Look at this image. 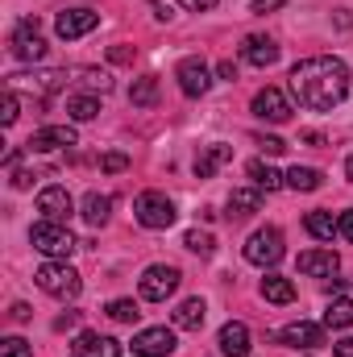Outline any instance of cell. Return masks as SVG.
Instances as JSON below:
<instances>
[{
    "label": "cell",
    "instance_id": "836d02e7",
    "mask_svg": "<svg viewBox=\"0 0 353 357\" xmlns=\"http://www.w3.org/2000/svg\"><path fill=\"white\" fill-rule=\"evenodd\" d=\"M0 357H33V345L21 337H4L0 341Z\"/></svg>",
    "mask_w": 353,
    "mask_h": 357
},
{
    "label": "cell",
    "instance_id": "d6986e66",
    "mask_svg": "<svg viewBox=\"0 0 353 357\" xmlns=\"http://www.w3.org/2000/svg\"><path fill=\"white\" fill-rule=\"evenodd\" d=\"M229 158H233V146H220V142H216V146H204V150L195 154V178H212Z\"/></svg>",
    "mask_w": 353,
    "mask_h": 357
},
{
    "label": "cell",
    "instance_id": "d590c367",
    "mask_svg": "<svg viewBox=\"0 0 353 357\" xmlns=\"http://www.w3.org/2000/svg\"><path fill=\"white\" fill-rule=\"evenodd\" d=\"M100 171H104V175H121V171H129V158L112 150V154H104V158H100Z\"/></svg>",
    "mask_w": 353,
    "mask_h": 357
},
{
    "label": "cell",
    "instance_id": "2e32d148",
    "mask_svg": "<svg viewBox=\"0 0 353 357\" xmlns=\"http://www.w3.org/2000/svg\"><path fill=\"white\" fill-rule=\"evenodd\" d=\"M337 266H341V258L333 250H303L299 254V274H308V278H333Z\"/></svg>",
    "mask_w": 353,
    "mask_h": 357
},
{
    "label": "cell",
    "instance_id": "ab89813d",
    "mask_svg": "<svg viewBox=\"0 0 353 357\" xmlns=\"http://www.w3.org/2000/svg\"><path fill=\"white\" fill-rule=\"evenodd\" d=\"M75 324H80V312H63V316L54 320V328H59V333H67V328H75Z\"/></svg>",
    "mask_w": 353,
    "mask_h": 357
},
{
    "label": "cell",
    "instance_id": "5b68a950",
    "mask_svg": "<svg viewBox=\"0 0 353 357\" xmlns=\"http://www.w3.org/2000/svg\"><path fill=\"white\" fill-rule=\"evenodd\" d=\"M283 233L278 229H258L250 241H246V262H254V266H278L283 262Z\"/></svg>",
    "mask_w": 353,
    "mask_h": 357
},
{
    "label": "cell",
    "instance_id": "52a82bcc",
    "mask_svg": "<svg viewBox=\"0 0 353 357\" xmlns=\"http://www.w3.org/2000/svg\"><path fill=\"white\" fill-rule=\"evenodd\" d=\"M13 54L21 63H42L46 59V38L38 33V17H25L17 29H13Z\"/></svg>",
    "mask_w": 353,
    "mask_h": 357
},
{
    "label": "cell",
    "instance_id": "d6a6232c",
    "mask_svg": "<svg viewBox=\"0 0 353 357\" xmlns=\"http://www.w3.org/2000/svg\"><path fill=\"white\" fill-rule=\"evenodd\" d=\"M108 316H112L117 324H133L142 312H137V303H133V299H112V303H108Z\"/></svg>",
    "mask_w": 353,
    "mask_h": 357
},
{
    "label": "cell",
    "instance_id": "bcb514c9",
    "mask_svg": "<svg viewBox=\"0 0 353 357\" xmlns=\"http://www.w3.org/2000/svg\"><path fill=\"white\" fill-rule=\"evenodd\" d=\"M303 142H308V146H324V137H320L316 129H308V133H303Z\"/></svg>",
    "mask_w": 353,
    "mask_h": 357
},
{
    "label": "cell",
    "instance_id": "30bf717a",
    "mask_svg": "<svg viewBox=\"0 0 353 357\" xmlns=\"http://www.w3.org/2000/svg\"><path fill=\"white\" fill-rule=\"evenodd\" d=\"M25 146H29L33 154H50V150H71V146H80V137H75L71 125H46V129H38Z\"/></svg>",
    "mask_w": 353,
    "mask_h": 357
},
{
    "label": "cell",
    "instance_id": "7bdbcfd3",
    "mask_svg": "<svg viewBox=\"0 0 353 357\" xmlns=\"http://www.w3.org/2000/svg\"><path fill=\"white\" fill-rule=\"evenodd\" d=\"M216 75H220V79H229V84H233V79H237V67H233V59H225V63H220V67H216Z\"/></svg>",
    "mask_w": 353,
    "mask_h": 357
},
{
    "label": "cell",
    "instance_id": "b9f144b4",
    "mask_svg": "<svg viewBox=\"0 0 353 357\" xmlns=\"http://www.w3.org/2000/svg\"><path fill=\"white\" fill-rule=\"evenodd\" d=\"M283 4H287V0H254L250 8H254V13L262 17V13H274V8H283Z\"/></svg>",
    "mask_w": 353,
    "mask_h": 357
},
{
    "label": "cell",
    "instance_id": "83f0119b",
    "mask_svg": "<svg viewBox=\"0 0 353 357\" xmlns=\"http://www.w3.org/2000/svg\"><path fill=\"white\" fill-rule=\"evenodd\" d=\"M108 212H112V199H108V195L91 191L88 199H84V220H88L91 229H100V225L108 220Z\"/></svg>",
    "mask_w": 353,
    "mask_h": 357
},
{
    "label": "cell",
    "instance_id": "277c9868",
    "mask_svg": "<svg viewBox=\"0 0 353 357\" xmlns=\"http://www.w3.org/2000/svg\"><path fill=\"white\" fill-rule=\"evenodd\" d=\"M133 216H137L142 229H171L179 212L163 191H142V195L133 199Z\"/></svg>",
    "mask_w": 353,
    "mask_h": 357
},
{
    "label": "cell",
    "instance_id": "9a60e30c",
    "mask_svg": "<svg viewBox=\"0 0 353 357\" xmlns=\"http://www.w3.org/2000/svg\"><path fill=\"white\" fill-rule=\"evenodd\" d=\"M241 59H246L250 67H274V63H278V46H274V38H266V33H250V38L241 42Z\"/></svg>",
    "mask_w": 353,
    "mask_h": 357
},
{
    "label": "cell",
    "instance_id": "8992f818",
    "mask_svg": "<svg viewBox=\"0 0 353 357\" xmlns=\"http://www.w3.org/2000/svg\"><path fill=\"white\" fill-rule=\"evenodd\" d=\"M179 278H183V274H179L175 266H150L142 274V282H137V287H142V299H146V303H167L179 291Z\"/></svg>",
    "mask_w": 353,
    "mask_h": 357
},
{
    "label": "cell",
    "instance_id": "d4e9b609",
    "mask_svg": "<svg viewBox=\"0 0 353 357\" xmlns=\"http://www.w3.org/2000/svg\"><path fill=\"white\" fill-rule=\"evenodd\" d=\"M17 84H29V88L38 91H59L67 88V71H42V75H13V88Z\"/></svg>",
    "mask_w": 353,
    "mask_h": 357
},
{
    "label": "cell",
    "instance_id": "6da1fadb",
    "mask_svg": "<svg viewBox=\"0 0 353 357\" xmlns=\"http://www.w3.org/2000/svg\"><path fill=\"white\" fill-rule=\"evenodd\" d=\"M291 96L299 100V108L333 112L350 96V67L333 54H312L291 67Z\"/></svg>",
    "mask_w": 353,
    "mask_h": 357
},
{
    "label": "cell",
    "instance_id": "4fadbf2b",
    "mask_svg": "<svg viewBox=\"0 0 353 357\" xmlns=\"http://www.w3.org/2000/svg\"><path fill=\"white\" fill-rule=\"evenodd\" d=\"M179 88H183V96H191V100H200L204 91L212 88V75H208V67H204V59H183L175 71Z\"/></svg>",
    "mask_w": 353,
    "mask_h": 357
},
{
    "label": "cell",
    "instance_id": "3957f363",
    "mask_svg": "<svg viewBox=\"0 0 353 357\" xmlns=\"http://www.w3.org/2000/svg\"><path fill=\"white\" fill-rule=\"evenodd\" d=\"M33 282H38L46 295H54V299H75V295L84 291V278L67 266V262H46V266H38Z\"/></svg>",
    "mask_w": 353,
    "mask_h": 357
},
{
    "label": "cell",
    "instance_id": "4dcf8cb0",
    "mask_svg": "<svg viewBox=\"0 0 353 357\" xmlns=\"http://www.w3.org/2000/svg\"><path fill=\"white\" fill-rule=\"evenodd\" d=\"M353 324V299H333L324 312V328H350Z\"/></svg>",
    "mask_w": 353,
    "mask_h": 357
},
{
    "label": "cell",
    "instance_id": "f546056e",
    "mask_svg": "<svg viewBox=\"0 0 353 357\" xmlns=\"http://www.w3.org/2000/svg\"><path fill=\"white\" fill-rule=\"evenodd\" d=\"M96 112H100V100H96L91 91L67 100V116H71V121H96Z\"/></svg>",
    "mask_w": 353,
    "mask_h": 357
},
{
    "label": "cell",
    "instance_id": "44dd1931",
    "mask_svg": "<svg viewBox=\"0 0 353 357\" xmlns=\"http://www.w3.org/2000/svg\"><path fill=\"white\" fill-rule=\"evenodd\" d=\"M204 316H208V307H204V299L195 295V299H183L175 307V328L183 333H200L204 328Z\"/></svg>",
    "mask_w": 353,
    "mask_h": 357
},
{
    "label": "cell",
    "instance_id": "5bb4252c",
    "mask_svg": "<svg viewBox=\"0 0 353 357\" xmlns=\"http://www.w3.org/2000/svg\"><path fill=\"white\" fill-rule=\"evenodd\" d=\"M278 341L291 345V349H320V345H324V324L295 320V324H287V328L278 333Z\"/></svg>",
    "mask_w": 353,
    "mask_h": 357
},
{
    "label": "cell",
    "instance_id": "7a4b0ae2",
    "mask_svg": "<svg viewBox=\"0 0 353 357\" xmlns=\"http://www.w3.org/2000/svg\"><path fill=\"white\" fill-rule=\"evenodd\" d=\"M29 245L38 250V254H46V258H67L80 241L71 237V229L67 225H59V220H38L33 229H29Z\"/></svg>",
    "mask_w": 353,
    "mask_h": 357
},
{
    "label": "cell",
    "instance_id": "cb8c5ba5",
    "mask_svg": "<svg viewBox=\"0 0 353 357\" xmlns=\"http://www.w3.org/2000/svg\"><path fill=\"white\" fill-rule=\"evenodd\" d=\"M283 178H287L291 191H320V183H324V175L316 167H291Z\"/></svg>",
    "mask_w": 353,
    "mask_h": 357
},
{
    "label": "cell",
    "instance_id": "f1b7e54d",
    "mask_svg": "<svg viewBox=\"0 0 353 357\" xmlns=\"http://www.w3.org/2000/svg\"><path fill=\"white\" fill-rule=\"evenodd\" d=\"M71 75H75L88 91H100V96H104V91H112V75H108V71H100V67H75Z\"/></svg>",
    "mask_w": 353,
    "mask_h": 357
},
{
    "label": "cell",
    "instance_id": "ac0fdd59",
    "mask_svg": "<svg viewBox=\"0 0 353 357\" xmlns=\"http://www.w3.org/2000/svg\"><path fill=\"white\" fill-rule=\"evenodd\" d=\"M71 349H75V357H121V341L100 337V333H80Z\"/></svg>",
    "mask_w": 353,
    "mask_h": 357
},
{
    "label": "cell",
    "instance_id": "484cf974",
    "mask_svg": "<svg viewBox=\"0 0 353 357\" xmlns=\"http://www.w3.org/2000/svg\"><path fill=\"white\" fill-rule=\"evenodd\" d=\"M303 229H308L316 241H333L337 220H333V212H308V216H303Z\"/></svg>",
    "mask_w": 353,
    "mask_h": 357
},
{
    "label": "cell",
    "instance_id": "ba28073f",
    "mask_svg": "<svg viewBox=\"0 0 353 357\" xmlns=\"http://www.w3.org/2000/svg\"><path fill=\"white\" fill-rule=\"evenodd\" d=\"M38 212H42L46 220H59V225H67V220H71V212H75V204H71V191H67V187H59V183L42 187V191H38Z\"/></svg>",
    "mask_w": 353,
    "mask_h": 357
},
{
    "label": "cell",
    "instance_id": "ee69618b",
    "mask_svg": "<svg viewBox=\"0 0 353 357\" xmlns=\"http://www.w3.org/2000/svg\"><path fill=\"white\" fill-rule=\"evenodd\" d=\"M8 316H13L17 324H25V320H29L33 312H29V303H13V312H8Z\"/></svg>",
    "mask_w": 353,
    "mask_h": 357
},
{
    "label": "cell",
    "instance_id": "8d00e7d4",
    "mask_svg": "<svg viewBox=\"0 0 353 357\" xmlns=\"http://www.w3.org/2000/svg\"><path fill=\"white\" fill-rule=\"evenodd\" d=\"M258 146H262V154H270V158L287 154V142H283V137H274V133H258Z\"/></svg>",
    "mask_w": 353,
    "mask_h": 357
},
{
    "label": "cell",
    "instance_id": "f6af8a7d",
    "mask_svg": "<svg viewBox=\"0 0 353 357\" xmlns=\"http://www.w3.org/2000/svg\"><path fill=\"white\" fill-rule=\"evenodd\" d=\"M333 354H337V357H353V337L337 341V345H333Z\"/></svg>",
    "mask_w": 353,
    "mask_h": 357
},
{
    "label": "cell",
    "instance_id": "e575fe53",
    "mask_svg": "<svg viewBox=\"0 0 353 357\" xmlns=\"http://www.w3.org/2000/svg\"><path fill=\"white\" fill-rule=\"evenodd\" d=\"M17 116H21V96L8 91V96H4V108H0V121H4V125H17Z\"/></svg>",
    "mask_w": 353,
    "mask_h": 357
},
{
    "label": "cell",
    "instance_id": "60d3db41",
    "mask_svg": "<svg viewBox=\"0 0 353 357\" xmlns=\"http://www.w3.org/2000/svg\"><path fill=\"white\" fill-rule=\"evenodd\" d=\"M183 8H191V13H208V8H216L220 0H179Z\"/></svg>",
    "mask_w": 353,
    "mask_h": 357
},
{
    "label": "cell",
    "instance_id": "8fae6325",
    "mask_svg": "<svg viewBox=\"0 0 353 357\" xmlns=\"http://www.w3.org/2000/svg\"><path fill=\"white\" fill-rule=\"evenodd\" d=\"M133 354L137 357H171L175 354V333L171 328H142L137 337H133Z\"/></svg>",
    "mask_w": 353,
    "mask_h": 357
},
{
    "label": "cell",
    "instance_id": "7c38bea8",
    "mask_svg": "<svg viewBox=\"0 0 353 357\" xmlns=\"http://www.w3.org/2000/svg\"><path fill=\"white\" fill-rule=\"evenodd\" d=\"M254 116L270 121V125H283V121H291V100L278 88H262L254 96Z\"/></svg>",
    "mask_w": 353,
    "mask_h": 357
},
{
    "label": "cell",
    "instance_id": "4316f807",
    "mask_svg": "<svg viewBox=\"0 0 353 357\" xmlns=\"http://www.w3.org/2000/svg\"><path fill=\"white\" fill-rule=\"evenodd\" d=\"M129 104H133V108H150V104H158V79H154V75H142V79L129 88Z\"/></svg>",
    "mask_w": 353,
    "mask_h": 357
},
{
    "label": "cell",
    "instance_id": "7dc6e473",
    "mask_svg": "<svg viewBox=\"0 0 353 357\" xmlns=\"http://www.w3.org/2000/svg\"><path fill=\"white\" fill-rule=\"evenodd\" d=\"M345 175L353 178V154H350V158H345Z\"/></svg>",
    "mask_w": 353,
    "mask_h": 357
},
{
    "label": "cell",
    "instance_id": "e0dca14e",
    "mask_svg": "<svg viewBox=\"0 0 353 357\" xmlns=\"http://www.w3.org/2000/svg\"><path fill=\"white\" fill-rule=\"evenodd\" d=\"M216 345H220L225 357H250V328H246L241 320H229V324L220 328Z\"/></svg>",
    "mask_w": 353,
    "mask_h": 357
},
{
    "label": "cell",
    "instance_id": "ffe728a7",
    "mask_svg": "<svg viewBox=\"0 0 353 357\" xmlns=\"http://www.w3.org/2000/svg\"><path fill=\"white\" fill-rule=\"evenodd\" d=\"M262 208V191L258 187H237L229 195V220H250Z\"/></svg>",
    "mask_w": 353,
    "mask_h": 357
},
{
    "label": "cell",
    "instance_id": "7402d4cb",
    "mask_svg": "<svg viewBox=\"0 0 353 357\" xmlns=\"http://www.w3.org/2000/svg\"><path fill=\"white\" fill-rule=\"evenodd\" d=\"M262 299L266 303H291L295 299V282L283 274H266L262 278Z\"/></svg>",
    "mask_w": 353,
    "mask_h": 357
},
{
    "label": "cell",
    "instance_id": "603a6c76",
    "mask_svg": "<svg viewBox=\"0 0 353 357\" xmlns=\"http://www.w3.org/2000/svg\"><path fill=\"white\" fill-rule=\"evenodd\" d=\"M246 171H250V178H254V187H258V191H278V187L287 183V178L278 175V171H274L270 162H262V158H254V162H250Z\"/></svg>",
    "mask_w": 353,
    "mask_h": 357
},
{
    "label": "cell",
    "instance_id": "f35d334b",
    "mask_svg": "<svg viewBox=\"0 0 353 357\" xmlns=\"http://www.w3.org/2000/svg\"><path fill=\"white\" fill-rule=\"evenodd\" d=\"M108 59L112 63H133V50L129 46H108Z\"/></svg>",
    "mask_w": 353,
    "mask_h": 357
},
{
    "label": "cell",
    "instance_id": "1f68e13d",
    "mask_svg": "<svg viewBox=\"0 0 353 357\" xmlns=\"http://www.w3.org/2000/svg\"><path fill=\"white\" fill-rule=\"evenodd\" d=\"M183 245H187L191 254H200V258H212V254H216L212 233H200V229H187V233H183Z\"/></svg>",
    "mask_w": 353,
    "mask_h": 357
},
{
    "label": "cell",
    "instance_id": "9c48e42d",
    "mask_svg": "<svg viewBox=\"0 0 353 357\" xmlns=\"http://www.w3.org/2000/svg\"><path fill=\"white\" fill-rule=\"evenodd\" d=\"M100 25V13H91V8H67V13H59L54 17V33L63 38V42H75V38H84Z\"/></svg>",
    "mask_w": 353,
    "mask_h": 357
},
{
    "label": "cell",
    "instance_id": "74e56055",
    "mask_svg": "<svg viewBox=\"0 0 353 357\" xmlns=\"http://www.w3.org/2000/svg\"><path fill=\"white\" fill-rule=\"evenodd\" d=\"M337 233H341L345 241H353V212H341V216H337Z\"/></svg>",
    "mask_w": 353,
    "mask_h": 357
}]
</instances>
